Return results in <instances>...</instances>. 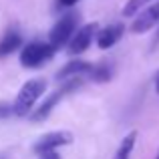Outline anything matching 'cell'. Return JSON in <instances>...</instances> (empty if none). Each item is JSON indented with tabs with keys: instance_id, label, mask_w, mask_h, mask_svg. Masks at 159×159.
Instances as JSON below:
<instances>
[{
	"instance_id": "6da1fadb",
	"label": "cell",
	"mask_w": 159,
	"mask_h": 159,
	"mask_svg": "<svg viewBox=\"0 0 159 159\" xmlns=\"http://www.w3.org/2000/svg\"><path fill=\"white\" fill-rule=\"evenodd\" d=\"M44 91H47V81L44 79H30V81H26L20 87L18 95H16V101L12 105L14 115L16 117H28L30 111L34 109L36 101L44 95Z\"/></svg>"
},
{
	"instance_id": "7a4b0ae2",
	"label": "cell",
	"mask_w": 159,
	"mask_h": 159,
	"mask_svg": "<svg viewBox=\"0 0 159 159\" xmlns=\"http://www.w3.org/2000/svg\"><path fill=\"white\" fill-rule=\"evenodd\" d=\"M62 83H65V85H62L61 89L54 91L52 95H48V97L44 99V101L40 103L36 109H32L30 115H28V119L34 121V123H40V121H44V119H47V117L52 113V109L57 107V103L61 101V99H65L69 93L77 91L79 87L83 85V77H73V79H69V81H62Z\"/></svg>"
},
{
	"instance_id": "3957f363",
	"label": "cell",
	"mask_w": 159,
	"mask_h": 159,
	"mask_svg": "<svg viewBox=\"0 0 159 159\" xmlns=\"http://www.w3.org/2000/svg\"><path fill=\"white\" fill-rule=\"evenodd\" d=\"M57 48L51 43H40V40H32L20 51V65L24 69H39L44 62H48L54 57Z\"/></svg>"
},
{
	"instance_id": "277c9868",
	"label": "cell",
	"mask_w": 159,
	"mask_h": 159,
	"mask_svg": "<svg viewBox=\"0 0 159 159\" xmlns=\"http://www.w3.org/2000/svg\"><path fill=\"white\" fill-rule=\"evenodd\" d=\"M77 24H79V16L75 14V12L65 14V16H62V18L52 26L51 36H48V43H51L52 47L58 51L61 47H65V44L70 40V36L75 34V30H77Z\"/></svg>"
},
{
	"instance_id": "5b68a950",
	"label": "cell",
	"mask_w": 159,
	"mask_h": 159,
	"mask_svg": "<svg viewBox=\"0 0 159 159\" xmlns=\"http://www.w3.org/2000/svg\"><path fill=\"white\" fill-rule=\"evenodd\" d=\"M97 24H85V26H81V28H77L75 30V34L70 36V40L66 44H69V54L70 57H77V54H83L87 51V48L93 44V39H95V34H97Z\"/></svg>"
},
{
	"instance_id": "8992f818",
	"label": "cell",
	"mask_w": 159,
	"mask_h": 159,
	"mask_svg": "<svg viewBox=\"0 0 159 159\" xmlns=\"http://www.w3.org/2000/svg\"><path fill=\"white\" fill-rule=\"evenodd\" d=\"M157 22H159V0H155V2L149 4V6H143L137 12L135 20H133V24H131V32L133 34L149 32Z\"/></svg>"
},
{
	"instance_id": "52a82bcc",
	"label": "cell",
	"mask_w": 159,
	"mask_h": 159,
	"mask_svg": "<svg viewBox=\"0 0 159 159\" xmlns=\"http://www.w3.org/2000/svg\"><path fill=\"white\" fill-rule=\"evenodd\" d=\"M73 143V133L70 131H52L43 135L39 141L34 143V153L40 155L44 151H54L58 147H66V145Z\"/></svg>"
},
{
	"instance_id": "ba28073f",
	"label": "cell",
	"mask_w": 159,
	"mask_h": 159,
	"mask_svg": "<svg viewBox=\"0 0 159 159\" xmlns=\"http://www.w3.org/2000/svg\"><path fill=\"white\" fill-rule=\"evenodd\" d=\"M123 32H125V26H123V24H119V22L111 24V26L103 28V30H99V34H97V47L103 48V51L115 47V44L121 40Z\"/></svg>"
},
{
	"instance_id": "9c48e42d",
	"label": "cell",
	"mask_w": 159,
	"mask_h": 159,
	"mask_svg": "<svg viewBox=\"0 0 159 159\" xmlns=\"http://www.w3.org/2000/svg\"><path fill=\"white\" fill-rule=\"evenodd\" d=\"M91 70V65L85 61H69L57 75V81H69L73 77H87Z\"/></svg>"
},
{
	"instance_id": "30bf717a",
	"label": "cell",
	"mask_w": 159,
	"mask_h": 159,
	"mask_svg": "<svg viewBox=\"0 0 159 159\" xmlns=\"http://www.w3.org/2000/svg\"><path fill=\"white\" fill-rule=\"evenodd\" d=\"M20 44H22V36H20L16 30H8L6 34L0 39V58L12 54Z\"/></svg>"
},
{
	"instance_id": "8fae6325",
	"label": "cell",
	"mask_w": 159,
	"mask_h": 159,
	"mask_svg": "<svg viewBox=\"0 0 159 159\" xmlns=\"http://www.w3.org/2000/svg\"><path fill=\"white\" fill-rule=\"evenodd\" d=\"M89 77L93 79L95 83H107V81H111V77H113V66L109 65V62H101V65H91Z\"/></svg>"
},
{
	"instance_id": "7c38bea8",
	"label": "cell",
	"mask_w": 159,
	"mask_h": 159,
	"mask_svg": "<svg viewBox=\"0 0 159 159\" xmlns=\"http://www.w3.org/2000/svg\"><path fill=\"white\" fill-rule=\"evenodd\" d=\"M135 141H137V131L127 133V135L123 137V141H121L119 149H117L115 159H129V157H131L133 147H135Z\"/></svg>"
},
{
	"instance_id": "4fadbf2b",
	"label": "cell",
	"mask_w": 159,
	"mask_h": 159,
	"mask_svg": "<svg viewBox=\"0 0 159 159\" xmlns=\"http://www.w3.org/2000/svg\"><path fill=\"white\" fill-rule=\"evenodd\" d=\"M147 2H151V0H129V2L125 4V8H123V14H125V16L137 14V12H139Z\"/></svg>"
},
{
	"instance_id": "5bb4252c",
	"label": "cell",
	"mask_w": 159,
	"mask_h": 159,
	"mask_svg": "<svg viewBox=\"0 0 159 159\" xmlns=\"http://www.w3.org/2000/svg\"><path fill=\"white\" fill-rule=\"evenodd\" d=\"M10 115H14V109L10 103H0V119H8Z\"/></svg>"
},
{
	"instance_id": "9a60e30c",
	"label": "cell",
	"mask_w": 159,
	"mask_h": 159,
	"mask_svg": "<svg viewBox=\"0 0 159 159\" xmlns=\"http://www.w3.org/2000/svg\"><path fill=\"white\" fill-rule=\"evenodd\" d=\"M40 159H61V155H58L57 149H54V151H44V153H40Z\"/></svg>"
},
{
	"instance_id": "2e32d148",
	"label": "cell",
	"mask_w": 159,
	"mask_h": 159,
	"mask_svg": "<svg viewBox=\"0 0 159 159\" xmlns=\"http://www.w3.org/2000/svg\"><path fill=\"white\" fill-rule=\"evenodd\" d=\"M77 2H79V0H58V4H61V6H65V8H70V6H75Z\"/></svg>"
},
{
	"instance_id": "e0dca14e",
	"label": "cell",
	"mask_w": 159,
	"mask_h": 159,
	"mask_svg": "<svg viewBox=\"0 0 159 159\" xmlns=\"http://www.w3.org/2000/svg\"><path fill=\"white\" fill-rule=\"evenodd\" d=\"M155 91H157V93H159V73L155 75Z\"/></svg>"
},
{
	"instance_id": "ac0fdd59",
	"label": "cell",
	"mask_w": 159,
	"mask_h": 159,
	"mask_svg": "<svg viewBox=\"0 0 159 159\" xmlns=\"http://www.w3.org/2000/svg\"><path fill=\"white\" fill-rule=\"evenodd\" d=\"M155 159H159V151H157V155H155Z\"/></svg>"
},
{
	"instance_id": "d6986e66",
	"label": "cell",
	"mask_w": 159,
	"mask_h": 159,
	"mask_svg": "<svg viewBox=\"0 0 159 159\" xmlns=\"http://www.w3.org/2000/svg\"><path fill=\"white\" fill-rule=\"evenodd\" d=\"M0 159H6V157H4V155H0Z\"/></svg>"
},
{
	"instance_id": "ffe728a7",
	"label": "cell",
	"mask_w": 159,
	"mask_h": 159,
	"mask_svg": "<svg viewBox=\"0 0 159 159\" xmlns=\"http://www.w3.org/2000/svg\"><path fill=\"white\" fill-rule=\"evenodd\" d=\"M157 40H159V34H157Z\"/></svg>"
}]
</instances>
